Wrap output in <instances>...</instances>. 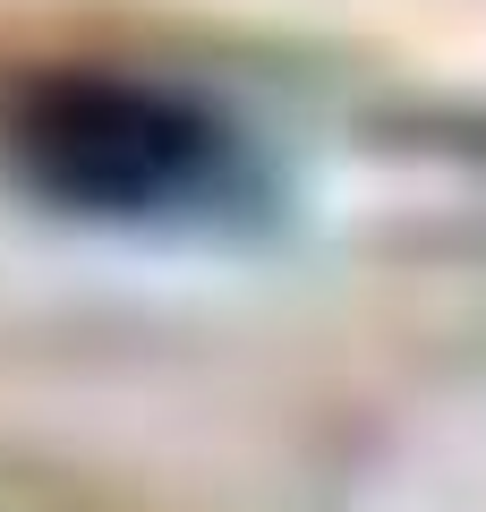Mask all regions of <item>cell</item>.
Returning a JSON list of instances; mask_svg holds the SVG:
<instances>
[{"label":"cell","mask_w":486,"mask_h":512,"mask_svg":"<svg viewBox=\"0 0 486 512\" xmlns=\"http://www.w3.org/2000/svg\"><path fill=\"white\" fill-rule=\"evenodd\" d=\"M0 146L35 197L103 222L197 214L231 188V128L197 94L120 69H52L18 86Z\"/></svg>","instance_id":"1"}]
</instances>
